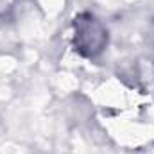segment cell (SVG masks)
I'll return each instance as SVG.
<instances>
[{"label":"cell","mask_w":154,"mask_h":154,"mask_svg":"<svg viewBox=\"0 0 154 154\" xmlns=\"http://www.w3.org/2000/svg\"><path fill=\"white\" fill-rule=\"evenodd\" d=\"M108 41V32L102 25L90 14H81L75 18V47L84 56H93L102 50Z\"/></svg>","instance_id":"1"}]
</instances>
